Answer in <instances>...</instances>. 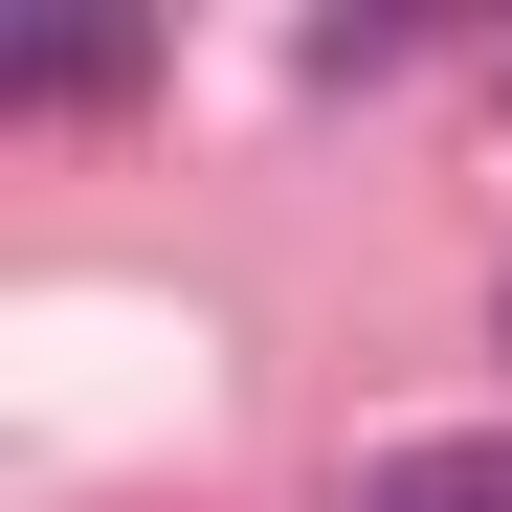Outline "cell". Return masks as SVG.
<instances>
[{
  "label": "cell",
  "mask_w": 512,
  "mask_h": 512,
  "mask_svg": "<svg viewBox=\"0 0 512 512\" xmlns=\"http://www.w3.org/2000/svg\"><path fill=\"white\" fill-rule=\"evenodd\" d=\"M334 512H512V423H446V446H379Z\"/></svg>",
  "instance_id": "cell-1"
}]
</instances>
